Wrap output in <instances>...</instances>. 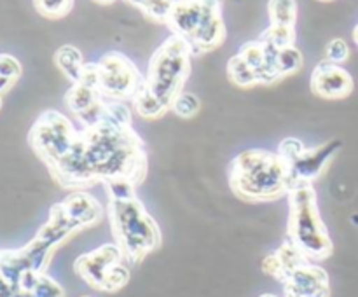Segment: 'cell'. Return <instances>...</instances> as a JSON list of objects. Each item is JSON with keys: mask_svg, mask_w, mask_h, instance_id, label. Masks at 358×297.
Returning a JSON list of instances; mask_svg holds the SVG:
<instances>
[{"mask_svg": "<svg viewBox=\"0 0 358 297\" xmlns=\"http://www.w3.org/2000/svg\"><path fill=\"white\" fill-rule=\"evenodd\" d=\"M49 173L59 187L69 191H83L110 180L142 185L149 173V156L133 126L105 121L80 128L72 149Z\"/></svg>", "mask_w": 358, "mask_h": 297, "instance_id": "cell-1", "label": "cell"}, {"mask_svg": "<svg viewBox=\"0 0 358 297\" xmlns=\"http://www.w3.org/2000/svg\"><path fill=\"white\" fill-rule=\"evenodd\" d=\"M103 185L115 245L122 250L126 262L140 264L163 243L159 226L136 194L138 185L129 180H110Z\"/></svg>", "mask_w": 358, "mask_h": 297, "instance_id": "cell-2", "label": "cell"}, {"mask_svg": "<svg viewBox=\"0 0 358 297\" xmlns=\"http://www.w3.org/2000/svg\"><path fill=\"white\" fill-rule=\"evenodd\" d=\"M192 56L191 45L173 34L154 51L145 82L133 98V108L140 117L152 121L171 110V103L191 75Z\"/></svg>", "mask_w": 358, "mask_h": 297, "instance_id": "cell-3", "label": "cell"}, {"mask_svg": "<svg viewBox=\"0 0 358 297\" xmlns=\"http://www.w3.org/2000/svg\"><path fill=\"white\" fill-rule=\"evenodd\" d=\"M231 191L250 203L276 201L294 189L290 166L278 152L248 149L231 161Z\"/></svg>", "mask_w": 358, "mask_h": 297, "instance_id": "cell-4", "label": "cell"}, {"mask_svg": "<svg viewBox=\"0 0 358 297\" xmlns=\"http://www.w3.org/2000/svg\"><path fill=\"white\" fill-rule=\"evenodd\" d=\"M80 231L83 227L66 215L62 201L55 203L49 210L48 222L38 229L30 243L20 250H0V275L10 285L17 287L24 273H45L56 248Z\"/></svg>", "mask_w": 358, "mask_h": 297, "instance_id": "cell-5", "label": "cell"}, {"mask_svg": "<svg viewBox=\"0 0 358 297\" xmlns=\"http://www.w3.org/2000/svg\"><path fill=\"white\" fill-rule=\"evenodd\" d=\"M289 240L311 262L325 261L334 252L327 226L318 208V196L313 185H297L289 192Z\"/></svg>", "mask_w": 358, "mask_h": 297, "instance_id": "cell-6", "label": "cell"}, {"mask_svg": "<svg viewBox=\"0 0 358 297\" xmlns=\"http://www.w3.org/2000/svg\"><path fill=\"white\" fill-rule=\"evenodd\" d=\"M77 135L79 129H76L65 114L58 110H45L38 115L28 131V143L48 170H51L72 149Z\"/></svg>", "mask_w": 358, "mask_h": 297, "instance_id": "cell-7", "label": "cell"}, {"mask_svg": "<svg viewBox=\"0 0 358 297\" xmlns=\"http://www.w3.org/2000/svg\"><path fill=\"white\" fill-rule=\"evenodd\" d=\"M124 254L115 243H105L96 250L79 255L73 271L90 287L100 292H117L129 282V269Z\"/></svg>", "mask_w": 358, "mask_h": 297, "instance_id": "cell-8", "label": "cell"}, {"mask_svg": "<svg viewBox=\"0 0 358 297\" xmlns=\"http://www.w3.org/2000/svg\"><path fill=\"white\" fill-rule=\"evenodd\" d=\"M343 142L339 138L327 140L322 145L306 147L299 138H285L278 147V154L289 163L294 187L313 185L327 171L329 164L334 161L341 150Z\"/></svg>", "mask_w": 358, "mask_h": 297, "instance_id": "cell-9", "label": "cell"}, {"mask_svg": "<svg viewBox=\"0 0 358 297\" xmlns=\"http://www.w3.org/2000/svg\"><path fill=\"white\" fill-rule=\"evenodd\" d=\"M98 91L105 100L126 101L136 96L145 82L135 63L122 52L110 51L98 59Z\"/></svg>", "mask_w": 358, "mask_h": 297, "instance_id": "cell-10", "label": "cell"}, {"mask_svg": "<svg viewBox=\"0 0 358 297\" xmlns=\"http://www.w3.org/2000/svg\"><path fill=\"white\" fill-rule=\"evenodd\" d=\"M310 87L315 96L324 98V100H343L353 93L352 73L341 65H336L331 61H322L315 66L311 72Z\"/></svg>", "mask_w": 358, "mask_h": 297, "instance_id": "cell-11", "label": "cell"}, {"mask_svg": "<svg viewBox=\"0 0 358 297\" xmlns=\"http://www.w3.org/2000/svg\"><path fill=\"white\" fill-rule=\"evenodd\" d=\"M285 297H331V282L324 268L308 261L283 280Z\"/></svg>", "mask_w": 358, "mask_h": 297, "instance_id": "cell-12", "label": "cell"}, {"mask_svg": "<svg viewBox=\"0 0 358 297\" xmlns=\"http://www.w3.org/2000/svg\"><path fill=\"white\" fill-rule=\"evenodd\" d=\"M208 3L210 0H175L173 9L166 21L171 34L178 35L187 44H191L192 38L205 24Z\"/></svg>", "mask_w": 358, "mask_h": 297, "instance_id": "cell-13", "label": "cell"}, {"mask_svg": "<svg viewBox=\"0 0 358 297\" xmlns=\"http://www.w3.org/2000/svg\"><path fill=\"white\" fill-rule=\"evenodd\" d=\"M280 49L273 48V45L264 44L262 41H250L245 42L240 48L238 55L245 59L248 66L257 75L259 84H275L282 80L278 68H276V56H278Z\"/></svg>", "mask_w": 358, "mask_h": 297, "instance_id": "cell-14", "label": "cell"}, {"mask_svg": "<svg viewBox=\"0 0 358 297\" xmlns=\"http://www.w3.org/2000/svg\"><path fill=\"white\" fill-rule=\"evenodd\" d=\"M62 205L65 208L66 215L77 224V226L87 229L101 222L105 215L103 205L98 201L94 196L87 194L84 191H73L62 199Z\"/></svg>", "mask_w": 358, "mask_h": 297, "instance_id": "cell-15", "label": "cell"}, {"mask_svg": "<svg viewBox=\"0 0 358 297\" xmlns=\"http://www.w3.org/2000/svg\"><path fill=\"white\" fill-rule=\"evenodd\" d=\"M310 259L292 243V241L287 238L282 243V247L278 250H275L273 254H268L262 259V271L266 275L273 276V278L280 280L283 283V280L290 275L296 268L303 266L304 262H308Z\"/></svg>", "mask_w": 358, "mask_h": 297, "instance_id": "cell-16", "label": "cell"}, {"mask_svg": "<svg viewBox=\"0 0 358 297\" xmlns=\"http://www.w3.org/2000/svg\"><path fill=\"white\" fill-rule=\"evenodd\" d=\"M55 65L58 66L59 72H62L70 82H79L80 72H83L84 66L83 52H80L76 45H62V48H58V51L55 52Z\"/></svg>", "mask_w": 358, "mask_h": 297, "instance_id": "cell-17", "label": "cell"}, {"mask_svg": "<svg viewBox=\"0 0 358 297\" xmlns=\"http://www.w3.org/2000/svg\"><path fill=\"white\" fill-rule=\"evenodd\" d=\"M100 98H103L100 94V91L93 89V87L86 86V84L83 82H76L70 86L69 91H66L65 105L77 117V115L83 114L84 110H87V108H90L94 101L100 100Z\"/></svg>", "mask_w": 358, "mask_h": 297, "instance_id": "cell-18", "label": "cell"}, {"mask_svg": "<svg viewBox=\"0 0 358 297\" xmlns=\"http://www.w3.org/2000/svg\"><path fill=\"white\" fill-rule=\"evenodd\" d=\"M227 77L238 87H252L259 84L255 72L245 63V59L238 52L231 56L229 61H227Z\"/></svg>", "mask_w": 358, "mask_h": 297, "instance_id": "cell-19", "label": "cell"}, {"mask_svg": "<svg viewBox=\"0 0 358 297\" xmlns=\"http://www.w3.org/2000/svg\"><path fill=\"white\" fill-rule=\"evenodd\" d=\"M269 24H283V27H296L297 2L296 0H269L268 2Z\"/></svg>", "mask_w": 358, "mask_h": 297, "instance_id": "cell-20", "label": "cell"}, {"mask_svg": "<svg viewBox=\"0 0 358 297\" xmlns=\"http://www.w3.org/2000/svg\"><path fill=\"white\" fill-rule=\"evenodd\" d=\"M259 41L264 44L273 45L276 49H285L294 45L296 42V28L294 27H283V24H269L264 31L261 34Z\"/></svg>", "mask_w": 358, "mask_h": 297, "instance_id": "cell-21", "label": "cell"}, {"mask_svg": "<svg viewBox=\"0 0 358 297\" xmlns=\"http://www.w3.org/2000/svg\"><path fill=\"white\" fill-rule=\"evenodd\" d=\"M131 6L138 7L147 17L157 23H166L173 9L175 0H128Z\"/></svg>", "mask_w": 358, "mask_h": 297, "instance_id": "cell-22", "label": "cell"}, {"mask_svg": "<svg viewBox=\"0 0 358 297\" xmlns=\"http://www.w3.org/2000/svg\"><path fill=\"white\" fill-rule=\"evenodd\" d=\"M304 56L296 45H290V48L280 49L278 56H276V68H278L280 77H289L292 73H297L303 68Z\"/></svg>", "mask_w": 358, "mask_h": 297, "instance_id": "cell-23", "label": "cell"}, {"mask_svg": "<svg viewBox=\"0 0 358 297\" xmlns=\"http://www.w3.org/2000/svg\"><path fill=\"white\" fill-rule=\"evenodd\" d=\"M171 110L178 115L180 119H192L199 114L201 110V101L196 96L194 93H187V91H182L175 101L171 103Z\"/></svg>", "mask_w": 358, "mask_h": 297, "instance_id": "cell-24", "label": "cell"}, {"mask_svg": "<svg viewBox=\"0 0 358 297\" xmlns=\"http://www.w3.org/2000/svg\"><path fill=\"white\" fill-rule=\"evenodd\" d=\"M34 7L41 16L59 20L72 10L73 0H34Z\"/></svg>", "mask_w": 358, "mask_h": 297, "instance_id": "cell-25", "label": "cell"}, {"mask_svg": "<svg viewBox=\"0 0 358 297\" xmlns=\"http://www.w3.org/2000/svg\"><path fill=\"white\" fill-rule=\"evenodd\" d=\"M31 297H65L62 285L58 282L48 276L45 273H41L35 282V285L30 290Z\"/></svg>", "mask_w": 358, "mask_h": 297, "instance_id": "cell-26", "label": "cell"}, {"mask_svg": "<svg viewBox=\"0 0 358 297\" xmlns=\"http://www.w3.org/2000/svg\"><path fill=\"white\" fill-rule=\"evenodd\" d=\"M348 58L350 45L345 38H332V41L325 45V61L341 65V63L348 61Z\"/></svg>", "mask_w": 358, "mask_h": 297, "instance_id": "cell-27", "label": "cell"}, {"mask_svg": "<svg viewBox=\"0 0 358 297\" xmlns=\"http://www.w3.org/2000/svg\"><path fill=\"white\" fill-rule=\"evenodd\" d=\"M21 72H23L21 63L13 55H6V52L0 55V75L10 80H17L21 77Z\"/></svg>", "mask_w": 358, "mask_h": 297, "instance_id": "cell-28", "label": "cell"}, {"mask_svg": "<svg viewBox=\"0 0 358 297\" xmlns=\"http://www.w3.org/2000/svg\"><path fill=\"white\" fill-rule=\"evenodd\" d=\"M14 82H16V80H10V79H7V77L0 75V94L7 93V91L14 86Z\"/></svg>", "mask_w": 358, "mask_h": 297, "instance_id": "cell-29", "label": "cell"}, {"mask_svg": "<svg viewBox=\"0 0 358 297\" xmlns=\"http://www.w3.org/2000/svg\"><path fill=\"white\" fill-rule=\"evenodd\" d=\"M353 41H355V44L358 45V23H357V27L353 28Z\"/></svg>", "mask_w": 358, "mask_h": 297, "instance_id": "cell-30", "label": "cell"}, {"mask_svg": "<svg viewBox=\"0 0 358 297\" xmlns=\"http://www.w3.org/2000/svg\"><path fill=\"white\" fill-rule=\"evenodd\" d=\"M93 2H96V3H110V2H114V0H93Z\"/></svg>", "mask_w": 358, "mask_h": 297, "instance_id": "cell-31", "label": "cell"}, {"mask_svg": "<svg viewBox=\"0 0 358 297\" xmlns=\"http://www.w3.org/2000/svg\"><path fill=\"white\" fill-rule=\"evenodd\" d=\"M259 297H276V296H273V294H262V296H259Z\"/></svg>", "mask_w": 358, "mask_h": 297, "instance_id": "cell-32", "label": "cell"}, {"mask_svg": "<svg viewBox=\"0 0 358 297\" xmlns=\"http://www.w3.org/2000/svg\"><path fill=\"white\" fill-rule=\"evenodd\" d=\"M0 108H2V94H0Z\"/></svg>", "mask_w": 358, "mask_h": 297, "instance_id": "cell-33", "label": "cell"}, {"mask_svg": "<svg viewBox=\"0 0 358 297\" xmlns=\"http://www.w3.org/2000/svg\"><path fill=\"white\" fill-rule=\"evenodd\" d=\"M320 2H332V0H320Z\"/></svg>", "mask_w": 358, "mask_h": 297, "instance_id": "cell-34", "label": "cell"}, {"mask_svg": "<svg viewBox=\"0 0 358 297\" xmlns=\"http://www.w3.org/2000/svg\"><path fill=\"white\" fill-rule=\"evenodd\" d=\"M83 297H87V296H83Z\"/></svg>", "mask_w": 358, "mask_h": 297, "instance_id": "cell-35", "label": "cell"}]
</instances>
